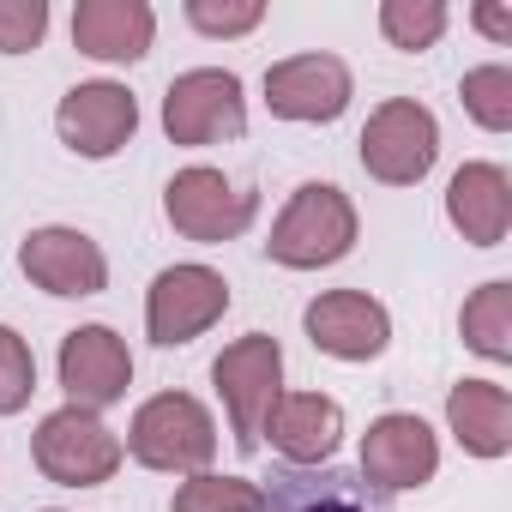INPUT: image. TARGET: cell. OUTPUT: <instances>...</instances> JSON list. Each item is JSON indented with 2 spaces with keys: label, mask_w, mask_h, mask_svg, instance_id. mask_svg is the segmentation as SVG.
<instances>
[{
  "label": "cell",
  "mask_w": 512,
  "mask_h": 512,
  "mask_svg": "<svg viewBox=\"0 0 512 512\" xmlns=\"http://www.w3.org/2000/svg\"><path fill=\"white\" fill-rule=\"evenodd\" d=\"M356 235H362V217H356L350 193L332 181H302L266 235V260L284 272H326V266L350 260Z\"/></svg>",
  "instance_id": "cell-1"
},
{
  "label": "cell",
  "mask_w": 512,
  "mask_h": 512,
  "mask_svg": "<svg viewBox=\"0 0 512 512\" xmlns=\"http://www.w3.org/2000/svg\"><path fill=\"white\" fill-rule=\"evenodd\" d=\"M121 446L145 470L193 476V470H211V458H217V416L193 392H157L133 410Z\"/></svg>",
  "instance_id": "cell-2"
},
{
  "label": "cell",
  "mask_w": 512,
  "mask_h": 512,
  "mask_svg": "<svg viewBox=\"0 0 512 512\" xmlns=\"http://www.w3.org/2000/svg\"><path fill=\"white\" fill-rule=\"evenodd\" d=\"M211 386L223 398L235 452L253 458V452H260V434H266L272 404L284 398V344L272 332H247V338L223 344V356L211 362Z\"/></svg>",
  "instance_id": "cell-3"
},
{
  "label": "cell",
  "mask_w": 512,
  "mask_h": 512,
  "mask_svg": "<svg viewBox=\"0 0 512 512\" xmlns=\"http://www.w3.org/2000/svg\"><path fill=\"white\" fill-rule=\"evenodd\" d=\"M163 217L175 223V235H187L199 247H217V241H235V235L253 229L260 193L235 175H223V169H211V163H187L163 187Z\"/></svg>",
  "instance_id": "cell-4"
},
{
  "label": "cell",
  "mask_w": 512,
  "mask_h": 512,
  "mask_svg": "<svg viewBox=\"0 0 512 512\" xmlns=\"http://www.w3.org/2000/svg\"><path fill=\"white\" fill-rule=\"evenodd\" d=\"M31 458H37V470H43L55 488H103V482L121 470L127 446H121V434H115L103 416L61 404V410H49V416L37 422Z\"/></svg>",
  "instance_id": "cell-5"
},
{
  "label": "cell",
  "mask_w": 512,
  "mask_h": 512,
  "mask_svg": "<svg viewBox=\"0 0 512 512\" xmlns=\"http://www.w3.org/2000/svg\"><path fill=\"white\" fill-rule=\"evenodd\" d=\"M356 157H362V169L380 187H416V181H428V169L440 157V121H434V109L416 103V97H386L368 115V127L356 139Z\"/></svg>",
  "instance_id": "cell-6"
},
{
  "label": "cell",
  "mask_w": 512,
  "mask_h": 512,
  "mask_svg": "<svg viewBox=\"0 0 512 512\" xmlns=\"http://www.w3.org/2000/svg\"><path fill=\"white\" fill-rule=\"evenodd\" d=\"M163 133L187 151L247 133V97L229 67H187L163 91Z\"/></svg>",
  "instance_id": "cell-7"
},
{
  "label": "cell",
  "mask_w": 512,
  "mask_h": 512,
  "mask_svg": "<svg viewBox=\"0 0 512 512\" xmlns=\"http://www.w3.org/2000/svg\"><path fill=\"white\" fill-rule=\"evenodd\" d=\"M223 314H229V278L211 272V266H199V260L163 266L151 278V290H145V332L163 350L205 338Z\"/></svg>",
  "instance_id": "cell-8"
},
{
  "label": "cell",
  "mask_w": 512,
  "mask_h": 512,
  "mask_svg": "<svg viewBox=\"0 0 512 512\" xmlns=\"http://www.w3.org/2000/svg\"><path fill=\"white\" fill-rule=\"evenodd\" d=\"M55 133H61V145H67L73 157L109 163V157H121V151L133 145V133H139V97H133L127 85H115V79H85V85H73V91L61 97Z\"/></svg>",
  "instance_id": "cell-9"
},
{
  "label": "cell",
  "mask_w": 512,
  "mask_h": 512,
  "mask_svg": "<svg viewBox=\"0 0 512 512\" xmlns=\"http://www.w3.org/2000/svg\"><path fill=\"white\" fill-rule=\"evenodd\" d=\"M434 470H440V434L416 410H386L368 422L356 476L374 494H410V488L434 482Z\"/></svg>",
  "instance_id": "cell-10"
},
{
  "label": "cell",
  "mask_w": 512,
  "mask_h": 512,
  "mask_svg": "<svg viewBox=\"0 0 512 512\" xmlns=\"http://www.w3.org/2000/svg\"><path fill=\"white\" fill-rule=\"evenodd\" d=\"M19 272L43 290V296H61V302H85V296H103L109 290V253L73 229V223H43L19 241Z\"/></svg>",
  "instance_id": "cell-11"
},
{
  "label": "cell",
  "mask_w": 512,
  "mask_h": 512,
  "mask_svg": "<svg viewBox=\"0 0 512 512\" xmlns=\"http://www.w3.org/2000/svg\"><path fill=\"white\" fill-rule=\"evenodd\" d=\"M356 97V73L350 61L314 49V55H290L266 67V109L278 121H302V127H332Z\"/></svg>",
  "instance_id": "cell-12"
},
{
  "label": "cell",
  "mask_w": 512,
  "mask_h": 512,
  "mask_svg": "<svg viewBox=\"0 0 512 512\" xmlns=\"http://www.w3.org/2000/svg\"><path fill=\"white\" fill-rule=\"evenodd\" d=\"M55 374H61V392L73 410H91L103 416L109 404L127 398L133 386V350L115 326H73L61 338V356H55Z\"/></svg>",
  "instance_id": "cell-13"
},
{
  "label": "cell",
  "mask_w": 512,
  "mask_h": 512,
  "mask_svg": "<svg viewBox=\"0 0 512 512\" xmlns=\"http://www.w3.org/2000/svg\"><path fill=\"white\" fill-rule=\"evenodd\" d=\"M302 332L332 362H374L392 344V314L368 290H320L302 308Z\"/></svg>",
  "instance_id": "cell-14"
},
{
  "label": "cell",
  "mask_w": 512,
  "mask_h": 512,
  "mask_svg": "<svg viewBox=\"0 0 512 512\" xmlns=\"http://www.w3.org/2000/svg\"><path fill=\"white\" fill-rule=\"evenodd\" d=\"M272 440V452L290 464V470H320L338 458L344 446V404L326 398V392H284L266 416V434L260 446Z\"/></svg>",
  "instance_id": "cell-15"
},
{
  "label": "cell",
  "mask_w": 512,
  "mask_h": 512,
  "mask_svg": "<svg viewBox=\"0 0 512 512\" xmlns=\"http://www.w3.org/2000/svg\"><path fill=\"white\" fill-rule=\"evenodd\" d=\"M157 43V7L151 0H79L73 7V49L103 67H133Z\"/></svg>",
  "instance_id": "cell-16"
},
{
  "label": "cell",
  "mask_w": 512,
  "mask_h": 512,
  "mask_svg": "<svg viewBox=\"0 0 512 512\" xmlns=\"http://www.w3.org/2000/svg\"><path fill=\"white\" fill-rule=\"evenodd\" d=\"M247 512H386V494H374L356 470L320 464V470H284L260 482V500Z\"/></svg>",
  "instance_id": "cell-17"
},
{
  "label": "cell",
  "mask_w": 512,
  "mask_h": 512,
  "mask_svg": "<svg viewBox=\"0 0 512 512\" xmlns=\"http://www.w3.org/2000/svg\"><path fill=\"white\" fill-rule=\"evenodd\" d=\"M446 223L470 247H500L512 229V175L500 163H464L446 181Z\"/></svg>",
  "instance_id": "cell-18"
},
{
  "label": "cell",
  "mask_w": 512,
  "mask_h": 512,
  "mask_svg": "<svg viewBox=\"0 0 512 512\" xmlns=\"http://www.w3.org/2000/svg\"><path fill=\"white\" fill-rule=\"evenodd\" d=\"M446 428L470 458H506L512 452V392L500 380H458L446 392Z\"/></svg>",
  "instance_id": "cell-19"
},
{
  "label": "cell",
  "mask_w": 512,
  "mask_h": 512,
  "mask_svg": "<svg viewBox=\"0 0 512 512\" xmlns=\"http://www.w3.org/2000/svg\"><path fill=\"white\" fill-rule=\"evenodd\" d=\"M458 338L464 350H476L482 362H512V284L488 278L482 290L464 296L458 308Z\"/></svg>",
  "instance_id": "cell-20"
},
{
  "label": "cell",
  "mask_w": 512,
  "mask_h": 512,
  "mask_svg": "<svg viewBox=\"0 0 512 512\" xmlns=\"http://www.w3.org/2000/svg\"><path fill=\"white\" fill-rule=\"evenodd\" d=\"M452 25L446 0H380V37L404 55H428Z\"/></svg>",
  "instance_id": "cell-21"
},
{
  "label": "cell",
  "mask_w": 512,
  "mask_h": 512,
  "mask_svg": "<svg viewBox=\"0 0 512 512\" xmlns=\"http://www.w3.org/2000/svg\"><path fill=\"white\" fill-rule=\"evenodd\" d=\"M458 103H464V115H470L482 133H512V67H506V61L470 67V73L458 79Z\"/></svg>",
  "instance_id": "cell-22"
},
{
  "label": "cell",
  "mask_w": 512,
  "mask_h": 512,
  "mask_svg": "<svg viewBox=\"0 0 512 512\" xmlns=\"http://www.w3.org/2000/svg\"><path fill=\"white\" fill-rule=\"evenodd\" d=\"M260 500L253 476H223V470H193L181 476V488L169 494V512H247Z\"/></svg>",
  "instance_id": "cell-23"
},
{
  "label": "cell",
  "mask_w": 512,
  "mask_h": 512,
  "mask_svg": "<svg viewBox=\"0 0 512 512\" xmlns=\"http://www.w3.org/2000/svg\"><path fill=\"white\" fill-rule=\"evenodd\" d=\"M181 13H187V25L199 37L229 43V37H247V31L266 25V0H187Z\"/></svg>",
  "instance_id": "cell-24"
},
{
  "label": "cell",
  "mask_w": 512,
  "mask_h": 512,
  "mask_svg": "<svg viewBox=\"0 0 512 512\" xmlns=\"http://www.w3.org/2000/svg\"><path fill=\"white\" fill-rule=\"evenodd\" d=\"M31 392H37V356L13 326H0V416H19Z\"/></svg>",
  "instance_id": "cell-25"
},
{
  "label": "cell",
  "mask_w": 512,
  "mask_h": 512,
  "mask_svg": "<svg viewBox=\"0 0 512 512\" xmlns=\"http://www.w3.org/2000/svg\"><path fill=\"white\" fill-rule=\"evenodd\" d=\"M49 37V0H0V55H37Z\"/></svg>",
  "instance_id": "cell-26"
},
{
  "label": "cell",
  "mask_w": 512,
  "mask_h": 512,
  "mask_svg": "<svg viewBox=\"0 0 512 512\" xmlns=\"http://www.w3.org/2000/svg\"><path fill=\"white\" fill-rule=\"evenodd\" d=\"M470 25L488 43H512V7H470Z\"/></svg>",
  "instance_id": "cell-27"
},
{
  "label": "cell",
  "mask_w": 512,
  "mask_h": 512,
  "mask_svg": "<svg viewBox=\"0 0 512 512\" xmlns=\"http://www.w3.org/2000/svg\"><path fill=\"white\" fill-rule=\"evenodd\" d=\"M43 512H61V506H43Z\"/></svg>",
  "instance_id": "cell-28"
}]
</instances>
